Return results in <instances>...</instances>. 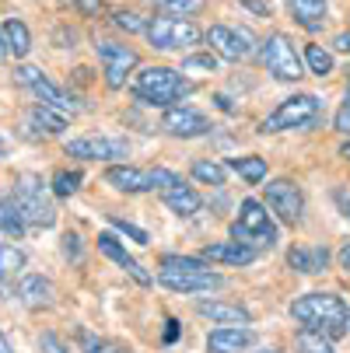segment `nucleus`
<instances>
[{
	"instance_id": "obj_1",
	"label": "nucleus",
	"mask_w": 350,
	"mask_h": 353,
	"mask_svg": "<svg viewBox=\"0 0 350 353\" xmlns=\"http://www.w3.org/2000/svg\"><path fill=\"white\" fill-rule=\"evenodd\" d=\"M291 319L302 322V329H315L326 339H340L350 329V308L336 294H305L291 305Z\"/></svg>"
},
{
	"instance_id": "obj_2",
	"label": "nucleus",
	"mask_w": 350,
	"mask_h": 353,
	"mask_svg": "<svg viewBox=\"0 0 350 353\" xmlns=\"http://www.w3.org/2000/svg\"><path fill=\"white\" fill-rule=\"evenodd\" d=\"M130 91H133L137 102H144V105L168 109V105L179 102V98L189 94V81H186L179 70H172V67H144V70L133 77Z\"/></svg>"
},
{
	"instance_id": "obj_3",
	"label": "nucleus",
	"mask_w": 350,
	"mask_h": 353,
	"mask_svg": "<svg viewBox=\"0 0 350 353\" xmlns=\"http://www.w3.org/2000/svg\"><path fill=\"white\" fill-rule=\"evenodd\" d=\"M14 207L21 210L25 224L28 228H53L57 224V207H53V199H49V189L42 185L39 175H18L14 179Z\"/></svg>"
},
{
	"instance_id": "obj_4",
	"label": "nucleus",
	"mask_w": 350,
	"mask_h": 353,
	"mask_svg": "<svg viewBox=\"0 0 350 353\" xmlns=\"http://www.w3.org/2000/svg\"><path fill=\"white\" fill-rule=\"evenodd\" d=\"M231 238L249 248H273L277 245V224L266 214V203L260 199H242L238 217L231 224Z\"/></svg>"
},
{
	"instance_id": "obj_5",
	"label": "nucleus",
	"mask_w": 350,
	"mask_h": 353,
	"mask_svg": "<svg viewBox=\"0 0 350 353\" xmlns=\"http://www.w3.org/2000/svg\"><path fill=\"white\" fill-rule=\"evenodd\" d=\"M319 98L315 94H291L260 123V133H284V130H309L319 123Z\"/></svg>"
},
{
	"instance_id": "obj_6",
	"label": "nucleus",
	"mask_w": 350,
	"mask_h": 353,
	"mask_svg": "<svg viewBox=\"0 0 350 353\" xmlns=\"http://www.w3.org/2000/svg\"><path fill=\"white\" fill-rule=\"evenodd\" d=\"M147 42H151L155 49H162V53H175V49L182 46H196L200 42V28L182 18V14H162L155 21H147Z\"/></svg>"
},
{
	"instance_id": "obj_7",
	"label": "nucleus",
	"mask_w": 350,
	"mask_h": 353,
	"mask_svg": "<svg viewBox=\"0 0 350 353\" xmlns=\"http://www.w3.org/2000/svg\"><path fill=\"white\" fill-rule=\"evenodd\" d=\"M106 182L119 192H147V189H172V185H182V179L168 168H155V172H144V168H133V165H113L106 172Z\"/></svg>"
},
{
	"instance_id": "obj_8",
	"label": "nucleus",
	"mask_w": 350,
	"mask_h": 353,
	"mask_svg": "<svg viewBox=\"0 0 350 353\" xmlns=\"http://www.w3.org/2000/svg\"><path fill=\"white\" fill-rule=\"evenodd\" d=\"M158 280H162L168 290H179V294H204V290L224 287V276L214 273V270H207V263H200V266H172V263H162Z\"/></svg>"
},
{
	"instance_id": "obj_9",
	"label": "nucleus",
	"mask_w": 350,
	"mask_h": 353,
	"mask_svg": "<svg viewBox=\"0 0 350 353\" xmlns=\"http://www.w3.org/2000/svg\"><path fill=\"white\" fill-rule=\"evenodd\" d=\"M263 67L277 77V81H298L305 70H302V57H298V49H294V42L284 35V32H273V35H266L263 42Z\"/></svg>"
},
{
	"instance_id": "obj_10",
	"label": "nucleus",
	"mask_w": 350,
	"mask_h": 353,
	"mask_svg": "<svg viewBox=\"0 0 350 353\" xmlns=\"http://www.w3.org/2000/svg\"><path fill=\"white\" fill-rule=\"evenodd\" d=\"M95 53H98V60H102V74H106V84H109L113 91H119V88L126 84V77H130V74L137 70V63H140L137 49H130V46H123V42H113V39H98Z\"/></svg>"
},
{
	"instance_id": "obj_11",
	"label": "nucleus",
	"mask_w": 350,
	"mask_h": 353,
	"mask_svg": "<svg viewBox=\"0 0 350 353\" xmlns=\"http://www.w3.org/2000/svg\"><path fill=\"white\" fill-rule=\"evenodd\" d=\"M67 158H81V161H116L130 154V140L126 137H77L67 140Z\"/></svg>"
},
{
	"instance_id": "obj_12",
	"label": "nucleus",
	"mask_w": 350,
	"mask_h": 353,
	"mask_svg": "<svg viewBox=\"0 0 350 353\" xmlns=\"http://www.w3.org/2000/svg\"><path fill=\"white\" fill-rule=\"evenodd\" d=\"M18 74V81L39 98L42 105H53V109H60V112H77V102H74V94H67L60 84H53L39 67H18L14 70Z\"/></svg>"
},
{
	"instance_id": "obj_13",
	"label": "nucleus",
	"mask_w": 350,
	"mask_h": 353,
	"mask_svg": "<svg viewBox=\"0 0 350 353\" xmlns=\"http://www.w3.org/2000/svg\"><path fill=\"white\" fill-rule=\"evenodd\" d=\"M266 207L284 224H298L305 214V196L291 179H273V182H266Z\"/></svg>"
},
{
	"instance_id": "obj_14",
	"label": "nucleus",
	"mask_w": 350,
	"mask_h": 353,
	"mask_svg": "<svg viewBox=\"0 0 350 353\" xmlns=\"http://www.w3.org/2000/svg\"><path fill=\"white\" fill-rule=\"evenodd\" d=\"M207 42L214 46V53L224 57V60H249L256 49V35L249 28H231V25H214L207 32Z\"/></svg>"
},
{
	"instance_id": "obj_15",
	"label": "nucleus",
	"mask_w": 350,
	"mask_h": 353,
	"mask_svg": "<svg viewBox=\"0 0 350 353\" xmlns=\"http://www.w3.org/2000/svg\"><path fill=\"white\" fill-rule=\"evenodd\" d=\"M162 130L172 133V137H204L211 130V119L204 112L189 109V105H168L165 119H162Z\"/></svg>"
},
{
	"instance_id": "obj_16",
	"label": "nucleus",
	"mask_w": 350,
	"mask_h": 353,
	"mask_svg": "<svg viewBox=\"0 0 350 353\" xmlns=\"http://www.w3.org/2000/svg\"><path fill=\"white\" fill-rule=\"evenodd\" d=\"M18 301L25 308H32V312H39V308H49L53 305V283H49L42 273H25L21 280H18Z\"/></svg>"
},
{
	"instance_id": "obj_17",
	"label": "nucleus",
	"mask_w": 350,
	"mask_h": 353,
	"mask_svg": "<svg viewBox=\"0 0 350 353\" xmlns=\"http://www.w3.org/2000/svg\"><path fill=\"white\" fill-rule=\"evenodd\" d=\"M98 248H102L106 256H109V259L119 266V270H126V273H130V276H133L140 287H151V273H147V270H144V266H140V263L130 256V252H126V248H123V245H119V241H116L109 231H102V234H98Z\"/></svg>"
},
{
	"instance_id": "obj_18",
	"label": "nucleus",
	"mask_w": 350,
	"mask_h": 353,
	"mask_svg": "<svg viewBox=\"0 0 350 353\" xmlns=\"http://www.w3.org/2000/svg\"><path fill=\"white\" fill-rule=\"evenodd\" d=\"M204 263H224V266H249L256 259V248H249L242 241H214L200 252Z\"/></svg>"
},
{
	"instance_id": "obj_19",
	"label": "nucleus",
	"mask_w": 350,
	"mask_h": 353,
	"mask_svg": "<svg viewBox=\"0 0 350 353\" xmlns=\"http://www.w3.org/2000/svg\"><path fill=\"white\" fill-rule=\"evenodd\" d=\"M287 263H291V270L312 276V273H322L329 266V252H326V245H298L287 252Z\"/></svg>"
},
{
	"instance_id": "obj_20",
	"label": "nucleus",
	"mask_w": 350,
	"mask_h": 353,
	"mask_svg": "<svg viewBox=\"0 0 350 353\" xmlns=\"http://www.w3.org/2000/svg\"><path fill=\"white\" fill-rule=\"evenodd\" d=\"M196 312L217 325H249V312L235 305V301H200Z\"/></svg>"
},
{
	"instance_id": "obj_21",
	"label": "nucleus",
	"mask_w": 350,
	"mask_h": 353,
	"mask_svg": "<svg viewBox=\"0 0 350 353\" xmlns=\"http://www.w3.org/2000/svg\"><path fill=\"white\" fill-rule=\"evenodd\" d=\"M25 126L35 130V133H46V137H60V133L67 130V112H60V109H53V105H42V102H39L35 109H28Z\"/></svg>"
},
{
	"instance_id": "obj_22",
	"label": "nucleus",
	"mask_w": 350,
	"mask_h": 353,
	"mask_svg": "<svg viewBox=\"0 0 350 353\" xmlns=\"http://www.w3.org/2000/svg\"><path fill=\"white\" fill-rule=\"evenodd\" d=\"M253 329H238V325H224V329H214L207 336V350L211 353H238L253 343Z\"/></svg>"
},
{
	"instance_id": "obj_23",
	"label": "nucleus",
	"mask_w": 350,
	"mask_h": 353,
	"mask_svg": "<svg viewBox=\"0 0 350 353\" xmlns=\"http://www.w3.org/2000/svg\"><path fill=\"white\" fill-rule=\"evenodd\" d=\"M287 11L305 32H319L326 25V14H329L326 0H287Z\"/></svg>"
},
{
	"instance_id": "obj_24",
	"label": "nucleus",
	"mask_w": 350,
	"mask_h": 353,
	"mask_svg": "<svg viewBox=\"0 0 350 353\" xmlns=\"http://www.w3.org/2000/svg\"><path fill=\"white\" fill-rule=\"evenodd\" d=\"M165 207H168L172 214H179V217H193L200 207H204V199H200L196 189H189V185L182 182V185L165 189Z\"/></svg>"
},
{
	"instance_id": "obj_25",
	"label": "nucleus",
	"mask_w": 350,
	"mask_h": 353,
	"mask_svg": "<svg viewBox=\"0 0 350 353\" xmlns=\"http://www.w3.org/2000/svg\"><path fill=\"white\" fill-rule=\"evenodd\" d=\"M0 32H4L8 49H11L14 57H28V49H32V32H28V25H25L21 18H8Z\"/></svg>"
},
{
	"instance_id": "obj_26",
	"label": "nucleus",
	"mask_w": 350,
	"mask_h": 353,
	"mask_svg": "<svg viewBox=\"0 0 350 353\" xmlns=\"http://www.w3.org/2000/svg\"><path fill=\"white\" fill-rule=\"evenodd\" d=\"M25 228H28V224H25L21 210L14 207V199H11V196H0V231L11 234V238H21Z\"/></svg>"
},
{
	"instance_id": "obj_27",
	"label": "nucleus",
	"mask_w": 350,
	"mask_h": 353,
	"mask_svg": "<svg viewBox=\"0 0 350 353\" xmlns=\"http://www.w3.org/2000/svg\"><path fill=\"white\" fill-rule=\"evenodd\" d=\"M228 168H231V172H238L249 185H260V182L266 179V161H263V158H256V154H253V158H231V161H228Z\"/></svg>"
},
{
	"instance_id": "obj_28",
	"label": "nucleus",
	"mask_w": 350,
	"mask_h": 353,
	"mask_svg": "<svg viewBox=\"0 0 350 353\" xmlns=\"http://www.w3.org/2000/svg\"><path fill=\"white\" fill-rule=\"evenodd\" d=\"M21 266H25V252L8 245V241H0V283H8Z\"/></svg>"
},
{
	"instance_id": "obj_29",
	"label": "nucleus",
	"mask_w": 350,
	"mask_h": 353,
	"mask_svg": "<svg viewBox=\"0 0 350 353\" xmlns=\"http://www.w3.org/2000/svg\"><path fill=\"white\" fill-rule=\"evenodd\" d=\"M305 63H309V70L315 74V77H329L333 74V53L329 49H322V46H305Z\"/></svg>"
},
{
	"instance_id": "obj_30",
	"label": "nucleus",
	"mask_w": 350,
	"mask_h": 353,
	"mask_svg": "<svg viewBox=\"0 0 350 353\" xmlns=\"http://www.w3.org/2000/svg\"><path fill=\"white\" fill-rule=\"evenodd\" d=\"M77 343H81V353H133V350L123 346V343H113V339H102V336H91V332H81Z\"/></svg>"
},
{
	"instance_id": "obj_31",
	"label": "nucleus",
	"mask_w": 350,
	"mask_h": 353,
	"mask_svg": "<svg viewBox=\"0 0 350 353\" xmlns=\"http://www.w3.org/2000/svg\"><path fill=\"white\" fill-rule=\"evenodd\" d=\"M193 179L204 182V185H224L228 172H224V165H217V161H196V165H193Z\"/></svg>"
},
{
	"instance_id": "obj_32",
	"label": "nucleus",
	"mask_w": 350,
	"mask_h": 353,
	"mask_svg": "<svg viewBox=\"0 0 350 353\" xmlns=\"http://www.w3.org/2000/svg\"><path fill=\"white\" fill-rule=\"evenodd\" d=\"M298 353H333L329 339L315 329H302L298 332Z\"/></svg>"
},
{
	"instance_id": "obj_33",
	"label": "nucleus",
	"mask_w": 350,
	"mask_h": 353,
	"mask_svg": "<svg viewBox=\"0 0 350 353\" xmlns=\"http://www.w3.org/2000/svg\"><path fill=\"white\" fill-rule=\"evenodd\" d=\"M217 70V57L214 53H196L182 60V74H214Z\"/></svg>"
},
{
	"instance_id": "obj_34",
	"label": "nucleus",
	"mask_w": 350,
	"mask_h": 353,
	"mask_svg": "<svg viewBox=\"0 0 350 353\" xmlns=\"http://www.w3.org/2000/svg\"><path fill=\"white\" fill-rule=\"evenodd\" d=\"M77 185H81V172H57L53 175V196H60V199L74 196Z\"/></svg>"
},
{
	"instance_id": "obj_35",
	"label": "nucleus",
	"mask_w": 350,
	"mask_h": 353,
	"mask_svg": "<svg viewBox=\"0 0 350 353\" xmlns=\"http://www.w3.org/2000/svg\"><path fill=\"white\" fill-rule=\"evenodd\" d=\"M155 8L168 11V14H196L200 8H204V0H155Z\"/></svg>"
},
{
	"instance_id": "obj_36",
	"label": "nucleus",
	"mask_w": 350,
	"mask_h": 353,
	"mask_svg": "<svg viewBox=\"0 0 350 353\" xmlns=\"http://www.w3.org/2000/svg\"><path fill=\"white\" fill-rule=\"evenodd\" d=\"M113 25L123 28V32H130V35H133V32H147V21H144L140 14H133V11H116V14H113Z\"/></svg>"
},
{
	"instance_id": "obj_37",
	"label": "nucleus",
	"mask_w": 350,
	"mask_h": 353,
	"mask_svg": "<svg viewBox=\"0 0 350 353\" xmlns=\"http://www.w3.org/2000/svg\"><path fill=\"white\" fill-rule=\"evenodd\" d=\"M333 126H336L340 133H347V137H350V94L340 102V109H336V116H333Z\"/></svg>"
},
{
	"instance_id": "obj_38",
	"label": "nucleus",
	"mask_w": 350,
	"mask_h": 353,
	"mask_svg": "<svg viewBox=\"0 0 350 353\" xmlns=\"http://www.w3.org/2000/svg\"><path fill=\"white\" fill-rule=\"evenodd\" d=\"M70 4L84 14V18H98V14H102L106 11V4H102V0H70Z\"/></svg>"
},
{
	"instance_id": "obj_39",
	"label": "nucleus",
	"mask_w": 350,
	"mask_h": 353,
	"mask_svg": "<svg viewBox=\"0 0 350 353\" xmlns=\"http://www.w3.org/2000/svg\"><path fill=\"white\" fill-rule=\"evenodd\" d=\"M39 346H42V353H70V350L64 346V339H60V336H53V332H42Z\"/></svg>"
},
{
	"instance_id": "obj_40",
	"label": "nucleus",
	"mask_w": 350,
	"mask_h": 353,
	"mask_svg": "<svg viewBox=\"0 0 350 353\" xmlns=\"http://www.w3.org/2000/svg\"><path fill=\"white\" fill-rule=\"evenodd\" d=\"M113 228H119L123 234H130L137 245H147V231H140L137 224H126V221H119V217H113Z\"/></svg>"
},
{
	"instance_id": "obj_41",
	"label": "nucleus",
	"mask_w": 350,
	"mask_h": 353,
	"mask_svg": "<svg viewBox=\"0 0 350 353\" xmlns=\"http://www.w3.org/2000/svg\"><path fill=\"white\" fill-rule=\"evenodd\" d=\"M64 256H67V259H74V263L81 259V238H77L74 231H67V234H64Z\"/></svg>"
},
{
	"instance_id": "obj_42",
	"label": "nucleus",
	"mask_w": 350,
	"mask_h": 353,
	"mask_svg": "<svg viewBox=\"0 0 350 353\" xmlns=\"http://www.w3.org/2000/svg\"><path fill=\"white\" fill-rule=\"evenodd\" d=\"M333 199H336V207L343 210V217H350V196H347L343 189H336V192H333Z\"/></svg>"
},
{
	"instance_id": "obj_43",
	"label": "nucleus",
	"mask_w": 350,
	"mask_h": 353,
	"mask_svg": "<svg viewBox=\"0 0 350 353\" xmlns=\"http://www.w3.org/2000/svg\"><path fill=\"white\" fill-rule=\"evenodd\" d=\"M245 8H253L256 14H270V0H242Z\"/></svg>"
},
{
	"instance_id": "obj_44",
	"label": "nucleus",
	"mask_w": 350,
	"mask_h": 353,
	"mask_svg": "<svg viewBox=\"0 0 350 353\" xmlns=\"http://www.w3.org/2000/svg\"><path fill=\"white\" fill-rule=\"evenodd\" d=\"M333 49H340V53H350V32H340L333 39Z\"/></svg>"
},
{
	"instance_id": "obj_45",
	"label": "nucleus",
	"mask_w": 350,
	"mask_h": 353,
	"mask_svg": "<svg viewBox=\"0 0 350 353\" xmlns=\"http://www.w3.org/2000/svg\"><path fill=\"white\" fill-rule=\"evenodd\" d=\"M336 259H340V266H343V270H350V245H343V248H340V256H336Z\"/></svg>"
},
{
	"instance_id": "obj_46",
	"label": "nucleus",
	"mask_w": 350,
	"mask_h": 353,
	"mask_svg": "<svg viewBox=\"0 0 350 353\" xmlns=\"http://www.w3.org/2000/svg\"><path fill=\"white\" fill-rule=\"evenodd\" d=\"M11 57V49H8V39H4V32H0V63H4Z\"/></svg>"
},
{
	"instance_id": "obj_47",
	"label": "nucleus",
	"mask_w": 350,
	"mask_h": 353,
	"mask_svg": "<svg viewBox=\"0 0 350 353\" xmlns=\"http://www.w3.org/2000/svg\"><path fill=\"white\" fill-rule=\"evenodd\" d=\"M0 353H14V350H11V343H8V336H4V332H0Z\"/></svg>"
},
{
	"instance_id": "obj_48",
	"label": "nucleus",
	"mask_w": 350,
	"mask_h": 353,
	"mask_svg": "<svg viewBox=\"0 0 350 353\" xmlns=\"http://www.w3.org/2000/svg\"><path fill=\"white\" fill-rule=\"evenodd\" d=\"M179 336V329H175V322H168V332H165V343H172Z\"/></svg>"
},
{
	"instance_id": "obj_49",
	"label": "nucleus",
	"mask_w": 350,
	"mask_h": 353,
	"mask_svg": "<svg viewBox=\"0 0 350 353\" xmlns=\"http://www.w3.org/2000/svg\"><path fill=\"white\" fill-rule=\"evenodd\" d=\"M340 158H343V161H350V140H347V143L340 147Z\"/></svg>"
},
{
	"instance_id": "obj_50",
	"label": "nucleus",
	"mask_w": 350,
	"mask_h": 353,
	"mask_svg": "<svg viewBox=\"0 0 350 353\" xmlns=\"http://www.w3.org/2000/svg\"><path fill=\"white\" fill-rule=\"evenodd\" d=\"M4 154H8V140H4V137H0V158H4Z\"/></svg>"
},
{
	"instance_id": "obj_51",
	"label": "nucleus",
	"mask_w": 350,
	"mask_h": 353,
	"mask_svg": "<svg viewBox=\"0 0 350 353\" xmlns=\"http://www.w3.org/2000/svg\"><path fill=\"white\" fill-rule=\"evenodd\" d=\"M347 74H350V70H347Z\"/></svg>"
}]
</instances>
